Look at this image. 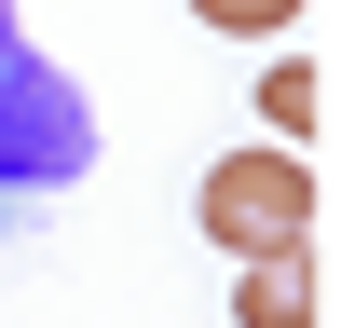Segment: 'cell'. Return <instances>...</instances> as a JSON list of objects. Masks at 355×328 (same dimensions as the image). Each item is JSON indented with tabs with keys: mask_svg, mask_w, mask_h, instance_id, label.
I'll return each instance as SVG.
<instances>
[{
	"mask_svg": "<svg viewBox=\"0 0 355 328\" xmlns=\"http://www.w3.org/2000/svg\"><path fill=\"white\" fill-rule=\"evenodd\" d=\"M96 164V110L83 83L55 69L28 28H14V0H0V191H55Z\"/></svg>",
	"mask_w": 355,
	"mask_h": 328,
	"instance_id": "obj_1",
	"label": "cell"
},
{
	"mask_svg": "<svg viewBox=\"0 0 355 328\" xmlns=\"http://www.w3.org/2000/svg\"><path fill=\"white\" fill-rule=\"evenodd\" d=\"M260 123H273V137H314V123H328V83H314L301 55H287V69H260Z\"/></svg>",
	"mask_w": 355,
	"mask_h": 328,
	"instance_id": "obj_4",
	"label": "cell"
},
{
	"mask_svg": "<svg viewBox=\"0 0 355 328\" xmlns=\"http://www.w3.org/2000/svg\"><path fill=\"white\" fill-rule=\"evenodd\" d=\"M232 328H314V260H246L232 274Z\"/></svg>",
	"mask_w": 355,
	"mask_h": 328,
	"instance_id": "obj_3",
	"label": "cell"
},
{
	"mask_svg": "<svg viewBox=\"0 0 355 328\" xmlns=\"http://www.w3.org/2000/svg\"><path fill=\"white\" fill-rule=\"evenodd\" d=\"M205 233H219L232 260H301V233H314L301 150H232V164H205Z\"/></svg>",
	"mask_w": 355,
	"mask_h": 328,
	"instance_id": "obj_2",
	"label": "cell"
},
{
	"mask_svg": "<svg viewBox=\"0 0 355 328\" xmlns=\"http://www.w3.org/2000/svg\"><path fill=\"white\" fill-rule=\"evenodd\" d=\"M191 14H205V28H246V42H260V28H287L301 0H191Z\"/></svg>",
	"mask_w": 355,
	"mask_h": 328,
	"instance_id": "obj_5",
	"label": "cell"
}]
</instances>
